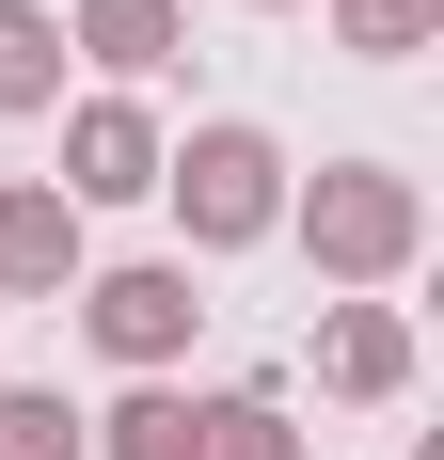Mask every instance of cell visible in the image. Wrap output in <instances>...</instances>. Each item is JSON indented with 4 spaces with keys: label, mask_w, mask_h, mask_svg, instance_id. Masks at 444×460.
<instances>
[{
    "label": "cell",
    "mask_w": 444,
    "mask_h": 460,
    "mask_svg": "<svg viewBox=\"0 0 444 460\" xmlns=\"http://www.w3.org/2000/svg\"><path fill=\"white\" fill-rule=\"evenodd\" d=\"M64 207H143V190H159V128H143L128 95H80V111H64Z\"/></svg>",
    "instance_id": "obj_4"
},
{
    "label": "cell",
    "mask_w": 444,
    "mask_h": 460,
    "mask_svg": "<svg viewBox=\"0 0 444 460\" xmlns=\"http://www.w3.org/2000/svg\"><path fill=\"white\" fill-rule=\"evenodd\" d=\"M80 460H207V429H191V397H111V413H80Z\"/></svg>",
    "instance_id": "obj_8"
},
{
    "label": "cell",
    "mask_w": 444,
    "mask_h": 460,
    "mask_svg": "<svg viewBox=\"0 0 444 460\" xmlns=\"http://www.w3.org/2000/svg\"><path fill=\"white\" fill-rule=\"evenodd\" d=\"M159 190H175L191 254H238V238L286 223V143L270 128H191V143H159Z\"/></svg>",
    "instance_id": "obj_2"
},
{
    "label": "cell",
    "mask_w": 444,
    "mask_h": 460,
    "mask_svg": "<svg viewBox=\"0 0 444 460\" xmlns=\"http://www.w3.org/2000/svg\"><path fill=\"white\" fill-rule=\"evenodd\" d=\"M333 32H350L365 64H413V48L444 32V0H333Z\"/></svg>",
    "instance_id": "obj_10"
},
{
    "label": "cell",
    "mask_w": 444,
    "mask_h": 460,
    "mask_svg": "<svg viewBox=\"0 0 444 460\" xmlns=\"http://www.w3.org/2000/svg\"><path fill=\"white\" fill-rule=\"evenodd\" d=\"M0 111H64V16L0 0Z\"/></svg>",
    "instance_id": "obj_9"
},
{
    "label": "cell",
    "mask_w": 444,
    "mask_h": 460,
    "mask_svg": "<svg viewBox=\"0 0 444 460\" xmlns=\"http://www.w3.org/2000/svg\"><path fill=\"white\" fill-rule=\"evenodd\" d=\"M191 429H207V460H302V429L270 413V397H207Z\"/></svg>",
    "instance_id": "obj_12"
},
{
    "label": "cell",
    "mask_w": 444,
    "mask_h": 460,
    "mask_svg": "<svg viewBox=\"0 0 444 460\" xmlns=\"http://www.w3.org/2000/svg\"><path fill=\"white\" fill-rule=\"evenodd\" d=\"M286 223H302V254H317L333 286H397L413 238H429V190L381 175V159H333L317 190H286Z\"/></svg>",
    "instance_id": "obj_1"
},
{
    "label": "cell",
    "mask_w": 444,
    "mask_h": 460,
    "mask_svg": "<svg viewBox=\"0 0 444 460\" xmlns=\"http://www.w3.org/2000/svg\"><path fill=\"white\" fill-rule=\"evenodd\" d=\"M317 381H333V397H397L413 381V318L397 302H333V318H317Z\"/></svg>",
    "instance_id": "obj_6"
},
{
    "label": "cell",
    "mask_w": 444,
    "mask_h": 460,
    "mask_svg": "<svg viewBox=\"0 0 444 460\" xmlns=\"http://www.w3.org/2000/svg\"><path fill=\"white\" fill-rule=\"evenodd\" d=\"M254 16H286V0H254Z\"/></svg>",
    "instance_id": "obj_13"
},
{
    "label": "cell",
    "mask_w": 444,
    "mask_h": 460,
    "mask_svg": "<svg viewBox=\"0 0 444 460\" xmlns=\"http://www.w3.org/2000/svg\"><path fill=\"white\" fill-rule=\"evenodd\" d=\"M80 333H95L128 381H159L191 333H207V302H191V270H175V254H143V270H95V286H80Z\"/></svg>",
    "instance_id": "obj_3"
},
{
    "label": "cell",
    "mask_w": 444,
    "mask_h": 460,
    "mask_svg": "<svg viewBox=\"0 0 444 460\" xmlns=\"http://www.w3.org/2000/svg\"><path fill=\"white\" fill-rule=\"evenodd\" d=\"M0 460H80V413L48 381H0Z\"/></svg>",
    "instance_id": "obj_11"
},
{
    "label": "cell",
    "mask_w": 444,
    "mask_h": 460,
    "mask_svg": "<svg viewBox=\"0 0 444 460\" xmlns=\"http://www.w3.org/2000/svg\"><path fill=\"white\" fill-rule=\"evenodd\" d=\"M64 48H95L111 80H159V64L191 48V16H175V0H80V32H64Z\"/></svg>",
    "instance_id": "obj_7"
},
{
    "label": "cell",
    "mask_w": 444,
    "mask_h": 460,
    "mask_svg": "<svg viewBox=\"0 0 444 460\" xmlns=\"http://www.w3.org/2000/svg\"><path fill=\"white\" fill-rule=\"evenodd\" d=\"M48 286H80V207L48 175H16L0 190V302H48Z\"/></svg>",
    "instance_id": "obj_5"
}]
</instances>
